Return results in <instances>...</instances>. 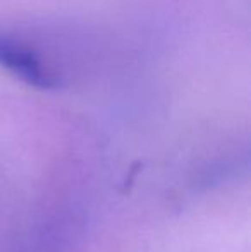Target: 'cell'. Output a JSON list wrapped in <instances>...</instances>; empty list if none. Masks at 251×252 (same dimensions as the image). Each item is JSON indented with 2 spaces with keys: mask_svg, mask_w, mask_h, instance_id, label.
<instances>
[{
  "mask_svg": "<svg viewBox=\"0 0 251 252\" xmlns=\"http://www.w3.org/2000/svg\"><path fill=\"white\" fill-rule=\"evenodd\" d=\"M0 67L36 90L62 88V74L26 40L0 33Z\"/></svg>",
  "mask_w": 251,
  "mask_h": 252,
  "instance_id": "obj_1",
  "label": "cell"
}]
</instances>
